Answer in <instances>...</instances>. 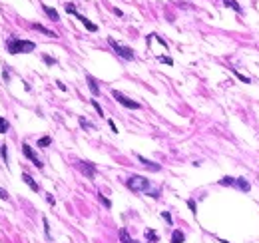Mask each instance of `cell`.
<instances>
[{"label":"cell","mask_w":259,"mask_h":243,"mask_svg":"<svg viewBox=\"0 0 259 243\" xmlns=\"http://www.w3.org/2000/svg\"><path fill=\"white\" fill-rule=\"evenodd\" d=\"M6 50L10 54H28V52H34L36 50V44L30 40H20L16 36H10L6 40Z\"/></svg>","instance_id":"cell-1"},{"label":"cell","mask_w":259,"mask_h":243,"mask_svg":"<svg viewBox=\"0 0 259 243\" xmlns=\"http://www.w3.org/2000/svg\"><path fill=\"white\" fill-rule=\"evenodd\" d=\"M126 185H128V190L134 191V193H148L150 190H152V181H150L148 177H144V175H132V177H128V180H126Z\"/></svg>","instance_id":"cell-2"},{"label":"cell","mask_w":259,"mask_h":243,"mask_svg":"<svg viewBox=\"0 0 259 243\" xmlns=\"http://www.w3.org/2000/svg\"><path fill=\"white\" fill-rule=\"evenodd\" d=\"M108 44H110L112 48H114V52L118 54L120 58H124V60H134L136 58V54H134V50L130 46H124V44H120L118 40H114V38H108Z\"/></svg>","instance_id":"cell-3"},{"label":"cell","mask_w":259,"mask_h":243,"mask_svg":"<svg viewBox=\"0 0 259 243\" xmlns=\"http://www.w3.org/2000/svg\"><path fill=\"white\" fill-rule=\"evenodd\" d=\"M112 96H114V100L118 102V104H122L124 108H128V110H140V104H138V102H134V100L126 98V96H124L122 92L112 90Z\"/></svg>","instance_id":"cell-4"},{"label":"cell","mask_w":259,"mask_h":243,"mask_svg":"<svg viewBox=\"0 0 259 243\" xmlns=\"http://www.w3.org/2000/svg\"><path fill=\"white\" fill-rule=\"evenodd\" d=\"M22 154H24L26 158H28V159L32 161V164H34V167H38V170H42V167H44V164H42V161H40V158H38V155H36V152H34V149L30 148L28 144H22Z\"/></svg>","instance_id":"cell-5"},{"label":"cell","mask_w":259,"mask_h":243,"mask_svg":"<svg viewBox=\"0 0 259 243\" xmlns=\"http://www.w3.org/2000/svg\"><path fill=\"white\" fill-rule=\"evenodd\" d=\"M76 165L80 167V171L88 177V180H94V175H96V164H92V161H76Z\"/></svg>","instance_id":"cell-6"},{"label":"cell","mask_w":259,"mask_h":243,"mask_svg":"<svg viewBox=\"0 0 259 243\" xmlns=\"http://www.w3.org/2000/svg\"><path fill=\"white\" fill-rule=\"evenodd\" d=\"M136 158H138V161L145 167V170H150V171H160V170H161V165H160V164H155V161L148 159V158H144V155H138V154H136Z\"/></svg>","instance_id":"cell-7"},{"label":"cell","mask_w":259,"mask_h":243,"mask_svg":"<svg viewBox=\"0 0 259 243\" xmlns=\"http://www.w3.org/2000/svg\"><path fill=\"white\" fill-rule=\"evenodd\" d=\"M231 187H237L239 191H243V193H247L251 190V183L245 180V177H233V183H231Z\"/></svg>","instance_id":"cell-8"},{"label":"cell","mask_w":259,"mask_h":243,"mask_svg":"<svg viewBox=\"0 0 259 243\" xmlns=\"http://www.w3.org/2000/svg\"><path fill=\"white\" fill-rule=\"evenodd\" d=\"M74 16H76V18L80 20V22H82V24L86 26V30H90V32H98V26H96L94 22H90V20L86 18V16H82L80 12H74Z\"/></svg>","instance_id":"cell-9"},{"label":"cell","mask_w":259,"mask_h":243,"mask_svg":"<svg viewBox=\"0 0 259 243\" xmlns=\"http://www.w3.org/2000/svg\"><path fill=\"white\" fill-rule=\"evenodd\" d=\"M86 82H88V88H90L92 94H94V96H100V88H98V82H96L94 76H90V74H88V76H86Z\"/></svg>","instance_id":"cell-10"},{"label":"cell","mask_w":259,"mask_h":243,"mask_svg":"<svg viewBox=\"0 0 259 243\" xmlns=\"http://www.w3.org/2000/svg\"><path fill=\"white\" fill-rule=\"evenodd\" d=\"M22 181H24L26 185L30 187L32 191H40V185H38V183H36L34 180H32V175H28V174H22Z\"/></svg>","instance_id":"cell-11"},{"label":"cell","mask_w":259,"mask_h":243,"mask_svg":"<svg viewBox=\"0 0 259 243\" xmlns=\"http://www.w3.org/2000/svg\"><path fill=\"white\" fill-rule=\"evenodd\" d=\"M144 237H145V241H148V243H158L160 241V235L155 233L154 229H145L144 231Z\"/></svg>","instance_id":"cell-12"},{"label":"cell","mask_w":259,"mask_h":243,"mask_svg":"<svg viewBox=\"0 0 259 243\" xmlns=\"http://www.w3.org/2000/svg\"><path fill=\"white\" fill-rule=\"evenodd\" d=\"M32 28H34V30H38V32H42V34H46V36H50V38H56V36H58V34H56V32H52V30H48V28H46V26H42V24H36V22H34V24H32Z\"/></svg>","instance_id":"cell-13"},{"label":"cell","mask_w":259,"mask_h":243,"mask_svg":"<svg viewBox=\"0 0 259 243\" xmlns=\"http://www.w3.org/2000/svg\"><path fill=\"white\" fill-rule=\"evenodd\" d=\"M185 241V235H183L181 229H174V233H171V243H183Z\"/></svg>","instance_id":"cell-14"},{"label":"cell","mask_w":259,"mask_h":243,"mask_svg":"<svg viewBox=\"0 0 259 243\" xmlns=\"http://www.w3.org/2000/svg\"><path fill=\"white\" fill-rule=\"evenodd\" d=\"M42 8H44V12H46L48 16H50V20H54V22H58V20H60V16H58V12H56V10H54V8L46 6V4H44V6H42Z\"/></svg>","instance_id":"cell-15"},{"label":"cell","mask_w":259,"mask_h":243,"mask_svg":"<svg viewBox=\"0 0 259 243\" xmlns=\"http://www.w3.org/2000/svg\"><path fill=\"white\" fill-rule=\"evenodd\" d=\"M120 241H122V243H136V241L132 239V237H130V233H128V229H126V227H122V229H120Z\"/></svg>","instance_id":"cell-16"},{"label":"cell","mask_w":259,"mask_h":243,"mask_svg":"<svg viewBox=\"0 0 259 243\" xmlns=\"http://www.w3.org/2000/svg\"><path fill=\"white\" fill-rule=\"evenodd\" d=\"M78 122H80V126H82L84 129H96V126H94V124H92V122H88L84 116H80V118H78Z\"/></svg>","instance_id":"cell-17"},{"label":"cell","mask_w":259,"mask_h":243,"mask_svg":"<svg viewBox=\"0 0 259 243\" xmlns=\"http://www.w3.org/2000/svg\"><path fill=\"white\" fill-rule=\"evenodd\" d=\"M223 4H225V6H227V8H233L235 12H241V6H239V4L235 2V0H223Z\"/></svg>","instance_id":"cell-18"},{"label":"cell","mask_w":259,"mask_h":243,"mask_svg":"<svg viewBox=\"0 0 259 243\" xmlns=\"http://www.w3.org/2000/svg\"><path fill=\"white\" fill-rule=\"evenodd\" d=\"M50 144H52V138L50 136H44V138L38 139V148H48Z\"/></svg>","instance_id":"cell-19"},{"label":"cell","mask_w":259,"mask_h":243,"mask_svg":"<svg viewBox=\"0 0 259 243\" xmlns=\"http://www.w3.org/2000/svg\"><path fill=\"white\" fill-rule=\"evenodd\" d=\"M42 223H44V233H46V239H52V235H50V223H48V219H46V217H42Z\"/></svg>","instance_id":"cell-20"},{"label":"cell","mask_w":259,"mask_h":243,"mask_svg":"<svg viewBox=\"0 0 259 243\" xmlns=\"http://www.w3.org/2000/svg\"><path fill=\"white\" fill-rule=\"evenodd\" d=\"M231 70H233V68H231ZM233 74H235V76L239 78V80H241V82H243V84H251V78H247V76H243V74H239V72H237V70H233Z\"/></svg>","instance_id":"cell-21"},{"label":"cell","mask_w":259,"mask_h":243,"mask_svg":"<svg viewBox=\"0 0 259 243\" xmlns=\"http://www.w3.org/2000/svg\"><path fill=\"white\" fill-rule=\"evenodd\" d=\"M6 132H8V122L0 116V134H6Z\"/></svg>","instance_id":"cell-22"},{"label":"cell","mask_w":259,"mask_h":243,"mask_svg":"<svg viewBox=\"0 0 259 243\" xmlns=\"http://www.w3.org/2000/svg\"><path fill=\"white\" fill-rule=\"evenodd\" d=\"M98 199H100V201H102V203H104V205H106V207H108V209H110V207H112V201H110V199H108V197H104V195H102V193H98Z\"/></svg>","instance_id":"cell-23"},{"label":"cell","mask_w":259,"mask_h":243,"mask_svg":"<svg viewBox=\"0 0 259 243\" xmlns=\"http://www.w3.org/2000/svg\"><path fill=\"white\" fill-rule=\"evenodd\" d=\"M92 106H94V110L98 112V116H104V110H102V106H100L96 100H92Z\"/></svg>","instance_id":"cell-24"},{"label":"cell","mask_w":259,"mask_h":243,"mask_svg":"<svg viewBox=\"0 0 259 243\" xmlns=\"http://www.w3.org/2000/svg\"><path fill=\"white\" fill-rule=\"evenodd\" d=\"M158 60L164 62V64H168V66H174V60H171V58H168V56H158Z\"/></svg>","instance_id":"cell-25"},{"label":"cell","mask_w":259,"mask_h":243,"mask_svg":"<svg viewBox=\"0 0 259 243\" xmlns=\"http://www.w3.org/2000/svg\"><path fill=\"white\" fill-rule=\"evenodd\" d=\"M187 207L191 209V213H197V205H196V201H193V199H187Z\"/></svg>","instance_id":"cell-26"},{"label":"cell","mask_w":259,"mask_h":243,"mask_svg":"<svg viewBox=\"0 0 259 243\" xmlns=\"http://www.w3.org/2000/svg\"><path fill=\"white\" fill-rule=\"evenodd\" d=\"M64 8H66V12H68V14H74V12H78V10H76V6H74L72 2H68V4H66V6H64Z\"/></svg>","instance_id":"cell-27"},{"label":"cell","mask_w":259,"mask_h":243,"mask_svg":"<svg viewBox=\"0 0 259 243\" xmlns=\"http://www.w3.org/2000/svg\"><path fill=\"white\" fill-rule=\"evenodd\" d=\"M161 217H164L165 221H168V223H170V225H171V223H174V219H171V215H170L168 211H161Z\"/></svg>","instance_id":"cell-28"},{"label":"cell","mask_w":259,"mask_h":243,"mask_svg":"<svg viewBox=\"0 0 259 243\" xmlns=\"http://www.w3.org/2000/svg\"><path fill=\"white\" fill-rule=\"evenodd\" d=\"M44 58V62L48 64V66H54V64H56V60H54V58H50V56H42Z\"/></svg>","instance_id":"cell-29"},{"label":"cell","mask_w":259,"mask_h":243,"mask_svg":"<svg viewBox=\"0 0 259 243\" xmlns=\"http://www.w3.org/2000/svg\"><path fill=\"white\" fill-rule=\"evenodd\" d=\"M2 159L8 161V149H6V145H2Z\"/></svg>","instance_id":"cell-30"},{"label":"cell","mask_w":259,"mask_h":243,"mask_svg":"<svg viewBox=\"0 0 259 243\" xmlns=\"http://www.w3.org/2000/svg\"><path fill=\"white\" fill-rule=\"evenodd\" d=\"M108 126H110V129H112L114 134H118V128H116V124L112 122V120H108Z\"/></svg>","instance_id":"cell-31"},{"label":"cell","mask_w":259,"mask_h":243,"mask_svg":"<svg viewBox=\"0 0 259 243\" xmlns=\"http://www.w3.org/2000/svg\"><path fill=\"white\" fill-rule=\"evenodd\" d=\"M46 201L50 203V205H56V199H54V197L50 195V193H46Z\"/></svg>","instance_id":"cell-32"},{"label":"cell","mask_w":259,"mask_h":243,"mask_svg":"<svg viewBox=\"0 0 259 243\" xmlns=\"http://www.w3.org/2000/svg\"><path fill=\"white\" fill-rule=\"evenodd\" d=\"M0 199H8V191L0 187Z\"/></svg>","instance_id":"cell-33"}]
</instances>
